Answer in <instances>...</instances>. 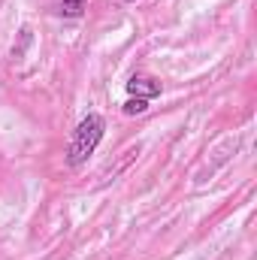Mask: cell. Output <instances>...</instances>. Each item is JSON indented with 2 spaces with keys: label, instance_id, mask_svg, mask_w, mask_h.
I'll use <instances>...</instances> for the list:
<instances>
[{
  "label": "cell",
  "instance_id": "cell-1",
  "mask_svg": "<svg viewBox=\"0 0 257 260\" xmlns=\"http://www.w3.org/2000/svg\"><path fill=\"white\" fill-rule=\"evenodd\" d=\"M103 136H106V118L100 115V112H88L76 130H73V136H70V145H67V167H82L94 151H97V145L103 142Z\"/></svg>",
  "mask_w": 257,
  "mask_h": 260
},
{
  "label": "cell",
  "instance_id": "cell-2",
  "mask_svg": "<svg viewBox=\"0 0 257 260\" xmlns=\"http://www.w3.org/2000/svg\"><path fill=\"white\" fill-rule=\"evenodd\" d=\"M127 94L130 97H142V100H151V97H157L160 94V82L157 79H151V76H130L127 79Z\"/></svg>",
  "mask_w": 257,
  "mask_h": 260
},
{
  "label": "cell",
  "instance_id": "cell-3",
  "mask_svg": "<svg viewBox=\"0 0 257 260\" xmlns=\"http://www.w3.org/2000/svg\"><path fill=\"white\" fill-rule=\"evenodd\" d=\"M52 9L64 18H79L85 12V0H52Z\"/></svg>",
  "mask_w": 257,
  "mask_h": 260
},
{
  "label": "cell",
  "instance_id": "cell-4",
  "mask_svg": "<svg viewBox=\"0 0 257 260\" xmlns=\"http://www.w3.org/2000/svg\"><path fill=\"white\" fill-rule=\"evenodd\" d=\"M145 109H148V100H142V97H130L127 103L121 106V112H124V115H142Z\"/></svg>",
  "mask_w": 257,
  "mask_h": 260
},
{
  "label": "cell",
  "instance_id": "cell-5",
  "mask_svg": "<svg viewBox=\"0 0 257 260\" xmlns=\"http://www.w3.org/2000/svg\"><path fill=\"white\" fill-rule=\"evenodd\" d=\"M124 3H136V0H124Z\"/></svg>",
  "mask_w": 257,
  "mask_h": 260
}]
</instances>
